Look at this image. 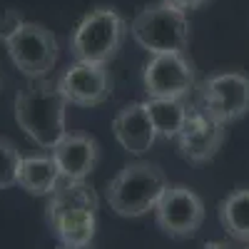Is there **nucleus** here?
I'll use <instances>...</instances> for the list:
<instances>
[{"mask_svg":"<svg viewBox=\"0 0 249 249\" xmlns=\"http://www.w3.org/2000/svg\"><path fill=\"white\" fill-rule=\"evenodd\" d=\"M164 3H172V5H177L179 10H197V8H202L204 3H210V0H164Z\"/></svg>","mask_w":249,"mask_h":249,"instance_id":"obj_20","label":"nucleus"},{"mask_svg":"<svg viewBox=\"0 0 249 249\" xmlns=\"http://www.w3.org/2000/svg\"><path fill=\"white\" fill-rule=\"evenodd\" d=\"M60 249H88V247H68V244H62Z\"/></svg>","mask_w":249,"mask_h":249,"instance_id":"obj_23","label":"nucleus"},{"mask_svg":"<svg viewBox=\"0 0 249 249\" xmlns=\"http://www.w3.org/2000/svg\"><path fill=\"white\" fill-rule=\"evenodd\" d=\"M25 23V18H23V13L20 10H15V8H5V10H0V40H5Z\"/></svg>","mask_w":249,"mask_h":249,"instance_id":"obj_19","label":"nucleus"},{"mask_svg":"<svg viewBox=\"0 0 249 249\" xmlns=\"http://www.w3.org/2000/svg\"><path fill=\"white\" fill-rule=\"evenodd\" d=\"M244 249H249V244H247V247H244Z\"/></svg>","mask_w":249,"mask_h":249,"instance_id":"obj_24","label":"nucleus"},{"mask_svg":"<svg viewBox=\"0 0 249 249\" xmlns=\"http://www.w3.org/2000/svg\"><path fill=\"white\" fill-rule=\"evenodd\" d=\"M130 35L150 55L157 53H184L190 45V20L187 13L172 3L144 5L130 23Z\"/></svg>","mask_w":249,"mask_h":249,"instance_id":"obj_4","label":"nucleus"},{"mask_svg":"<svg viewBox=\"0 0 249 249\" xmlns=\"http://www.w3.org/2000/svg\"><path fill=\"white\" fill-rule=\"evenodd\" d=\"M60 182H62V175L57 170L53 155H30V157L20 160L18 184L23 187L28 195L50 197Z\"/></svg>","mask_w":249,"mask_h":249,"instance_id":"obj_13","label":"nucleus"},{"mask_svg":"<svg viewBox=\"0 0 249 249\" xmlns=\"http://www.w3.org/2000/svg\"><path fill=\"white\" fill-rule=\"evenodd\" d=\"M202 249H230V247H227V244H222V242H207Z\"/></svg>","mask_w":249,"mask_h":249,"instance_id":"obj_21","label":"nucleus"},{"mask_svg":"<svg viewBox=\"0 0 249 249\" xmlns=\"http://www.w3.org/2000/svg\"><path fill=\"white\" fill-rule=\"evenodd\" d=\"M62 179H85L100 160V144L92 135L68 132L50 150Z\"/></svg>","mask_w":249,"mask_h":249,"instance_id":"obj_11","label":"nucleus"},{"mask_svg":"<svg viewBox=\"0 0 249 249\" xmlns=\"http://www.w3.org/2000/svg\"><path fill=\"white\" fill-rule=\"evenodd\" d=\"M164 190H167V177L157 164L132 162L110 179L105 195L115 214L142 217L155 210Z\"/></svg>","mask_w":249,"mask_h":249,"instance_id":"obj_3","label":"nucleus"},{"mask_svg":"<svg viewBox=\"0 0 249 249\" xmlns=\"http://www.w3.org/2000/svg\"><path fill=\"white\" fill-rule=\"evenodd\" d=\"M227 140V124L204 112H190L182 132L177 135V150L190 164H204L217 157Z\"/></svg>","mask_w":249,"mask_h":249,"instance_id":"obj_10","label":"nucleus"},{"mask_svg":"<svg viewBox=\"0 0 249 249\" xmlns=\"http://www.w3.org/2000/svg\"><path fill=\"white\" fill-rule=\"evenodd\" d=\"M48 222L55 230L57 239L68 247H90L92 237H95V227H97V217L95 210H60L48 214Z\"/></svg>","mask_w":249,"mask_h":249,"instance_id":"obj_14","label":"nucleus"},{"mask_svg":"<svg viewBox=\"0 0 249 249\" xmlns=\"http://www.w3.org/2000/svg\"><path fill=\"white\" fill-rule=\"evenodd\" d=\"M3 90H5V75H3V70H0V95H3Z\"/></svg>","mask_w":249,"mask_h":249,"instance_id":"obj_22","label":"nucleus"},{"mask_svg":"<svg viewBox=\"0 0 249 249\" xmlns=\"http://www.w3.org/2000/svg\"><path fill=\"white\" fill-rule=\"evenodd\" d=\"M222 230L232 239L249 244V187H239V190L230 192L217 210Z\"/></svg>","mask_w":249,"mask_h":249,"instance_id":"obj_15","label":"nucleus"},{"mask_svg":"<svg viewBox=\"0 0 249 249\" xmlns=\"http://www.w3.org/2000/svg\"><path fill=\"white\" fill-rule=\"evenodd\" d=\"M112 132H115V140L122 144V150H127L132 155L150 152V147L157 140V130L144 102L124 105L112 120Z\"/></svg>","mask_w":249,"mask_h":249,"instance_id":"obj_12","label":"nucleus"},{"mask_svg":"<svg viewBox=\"0 0 249 249\" xmlns=\"http://www.w3.org/2000/svg\"><path fill=\"white\" fill-rule=\"evenodd\" d=\"M95 210L97 212V195L85 179H62L48 199V214L60 210Z\"/></svg>","mask_w":249,"mask_h":249,"instance_id":"obj_17","label":"nucleus"},{"mask_svg":"<svg viewBox=\"0 0 249 249\" xmlns=\"http://www.w3.org/2000/svg\"><path fill=\"white\" fill-rule=\"evenodd\" d=\"M142 82L150 97L184 100L195 90V68L184 53H157L144 65Z\"/></svg>","mask_w":249,"mask_h":249,"instance_id":"obj_8","label":"nucleus"},{"mask_svg":"<svg viewBox=\"0 0 249 249\" xmlns=\"http://www.w3.org/2000/svg\"><path fill=\"white\" fill-rule=\"evenodd\" d=\"M20 155L18 144L0 137V190H8V187L18 184V170H20Z\"/></svg>","mask_w":249,"mask_h":249,"instance_id":"obj_18","label":"nucleus"},{"mask_svg":"<svg viewBox=\"0 0 249 249\" xmlns=\"http://www.w3.org/2000/svg\"><path fill=\"white\" fill-rule=\"evenodd\" d=\"M202 112L222 124L249 115V75L227 70L202 82Z\"/></svg>","mask_w":249,"mask_h":249,"instance_id":"obj_7","label":"nucleus"},{"mask_svg":"<svg viewBox=\"0 0 249 249\" xmlns=\"http://www.w3.org/2000/svg\"><path fill=\"white\" fill-rule=\"evenodd\" d=\"M68 100L57 90V82L35 80L15 95V122L40 150H53L68 135L65 127Z\"/></svg>","mask_w":249,"mask_h":249,"instance_id":"obj_1","label":"nucleus"},{"mask_svg":"<svg viewBox=\"0 0 249 249\" xmlns=\"http://www.w3.org/2000/svg\"><path fill=\"white\" fill-rule=\"evenodd\" d=\"M127 20L115 8L100 5L75 25L70 35V55L75 62L107 65L127 37Z\"/></svg>","mask_w":249,"mask_h":249,"instance_id":"obj_2","label":"nucleus"},{"mask_svg":"<svg viewBox=\"0 0 249 249\" xmlns=\"http://www.w3.org/2000/svg\"><path fill=\"white\" fill-rule=\"evenodd\" d=\"M57 90L62 92L70 105L80 107H95L102 105L112 90V80L105 65H92V62H75L57 80Z\"/></svg>","mask_w":249,"mask_h":249,"instance_id":"obj_9","label":"nucleus"},{"mask_svg":"<svg viewBox=\"0 0 249 249\" xmlns=\"http://www.w3.org/2000/svg\"><path fill=\"white\" fill-rule=\"evenodd\" d=\"M152 212L164 234H170L172 239H187L195 237L204 222V202L192 187L167 184Z\"/></svg>","mask_w":249,"mask_h":249,"instance_id":"obj_6","label":"nucleus"},{"mask_svg":"<svg viewBox=\"0 0 249 249\" xmlns=\"http://www.w3.org/2000/svg\"><path fill=\"white\" fill-rule=\"evenodd\" d=\"M144 105H147V112L152 117L157 137L177 140L187 117H190V107L184 105V100H179V97H150Z\"/></svg>","mask_w":249,"mask_h":249,"instance_id":"obj_16","label":"nucleus"},{"mask_svg":"<svg viewBox=\"0 0 249 249\" xmlns=\"http://www.w3.org/2000/svg\"><path fill=\"white\" fill-rule=\"evenodd\" d=\"M5 48L15 70L30 80L45 77L55 68L60 55V45L53 30L40 23H28V20L5 40Z\"/></svg>","mask_w":249,"mask_h":249,"instance_id":"obj_5","label":"nucleus"}]
</instances>
